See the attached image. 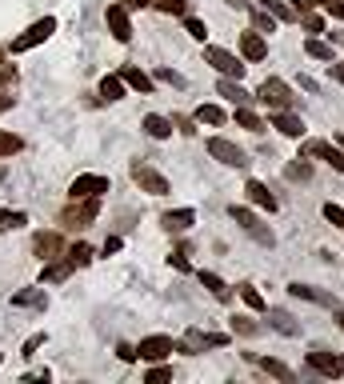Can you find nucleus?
Listing matches in <instances>:
<instances>
[{"label": "nucleus", "instance_id": "423d86ee", "mask_svg": "<svg viewBox=\"0 0 344 384\" xmlns=\"http://www.w3.org/2000/svg\"><path fill=\"white\" fill-rule=\"evenodd\" d=\"M132 184H140V192H148V196H164L168 192V180H164V173H156L152 164H145V160H132Z\"/></svg>", "mask_w": 344, "mask_h": 384}, {"label": "nucleus", "instance_id": "0eeeda50", "mask_svg": "<svg viewBox=\"0 0 344 384\" xmlns=\"http://www.w3.org/2000/svg\"><path fill=\"white\" fill-rule=\"evenodd\" d=\"M208 157L220 160V164H229V168H248L245 148H240V144H232V141H224V136H213V141H208Z\"/></svg>", "mask_w": 344, "mask_h": 384}, {"label": "nucleus", "instance_id": "f03ea898", "mask_svg": "<svg viewBox=\"0 0 344 384\" xmlns=\"http://www.w3.org/2000/svg\"><path fill=\"white\" fill-rule=\"evenodd\" d=\"M229 344V336L224 333H204V328H188V333L177 340V352L184 356H200L204 349H224Z\"/></svg>", "mask_w": 344, "mask_h": 384}, {"label": "nucleus", "instance_id": "9b49d317", "mask_svg": "<svg viewBox=\"0 0 344 384\" xmlns=\"http://www.w3.org/2000/svg\"><path fill=\"white\" fill-rule=\"evenodd\" d=\"M104 20H108V32H113V40L129 45V40H132V20H129V8H124V4H108Z\"/></svg>", "mask_w": 344, "mask_h": 384}, {"label": "nucleus", "instance_id": "cd10ccee", "mask_svg": "<svg viewBox=\"0 0 344 384\" xmlns=\"http://www.w3.org/2000/svg\"><path fill=\"white\" fill-rule=\"evenodd\" d=\"M229 120V112L220 109V104H200L197 109V125H213V128H220Z\"/></svg>", "mask_w": 344, "mask_h": 384}, {"label": "nucleus", "instance_id": "8fccbe9b", "mask_svg": "<svg viewBox=\"0 0 344 384\" xmlns=\"http://www.w3.org/2000/svg\"><path fill=\"white\" fill-rule=\"evenodd\" d=\"M172 128H181L184 136H193V132H197V128H193V120H188V116H172Z\"/></svg>", "mask_w": 344, "mask_h": 384}, {"label": "nucleus", "instance_id": "58836bf2", "mask_svg": "<svg viewBox=\"0 0 344 384\" xmlns=\"http://www.w3.org/2000/svg\"><path fill=\"white\" fill-rule=\"evenodd\" d=\"M284 176H288V180H312V164L309 160H296V164L284 168Z\"/></svg>", "mask_w": 344, "mask_h": 384}, {"label": "nucleus", "instance_id": "6ab92c4d", "mask_svg": "<svg viewBox=\"0 0 344 384\" xmlns=\"http://www.w3.org/2000/svg\"><path fill=\"white\" fill-rule=\"evenodd\" d=\"M116 77L124 80V84H129V88H136V93H152V77H148V72H140V68H136V64H124V68H120V72H116Z\"/></svg>", "mask_w": 344, "mask_h": 384}, {"label": "nucleus", "instance_id": "5701e85b", "mask_svg": "<svg viewBox=\"0 0 344 384\" xmlns=\"http://www.w3.org/2000/svg\"><path fill=\"white\" fill-rule=\"evenodd\" d=\"M216 93L224 96V100H232V104H252L256 96H248L245 88H240V80H232V77H224L220 84H216Z\"/></svg>", "mask_w": 344, "mask_h": 384}, {"label": "nucleus", "instance_id": "3c124183", "mask_svg": "<svg viewBox=\"0 0 344 384\" xmlns=\"http://www.w3.org/2000/svg\"><path fill=\"white\" fill-rule=\"evenodd\" d=\"M288 8L300 16V13H309V8H312V0H288Z\"/></svg>", "mask_w": 344, "mask_h": 384}, {"label": "nucleus", "instance_id": "9d476101", "mask_svg": "<svg viewBox=\"0 0 344 384\" xmlns=\"http://www.w3.org/2000/svg\"><path fill=\"white\" fill-rule=\"evenodd\" d=\"M172 352H177V340H172V336H145V340L136 344V356H140V360H152V365L164 360V356H172Z\"/></svg>", "mask_w": 344, "mask_h": 384}, {"label": "nucleus", "instance_id": "603ef678", "mask_svg": "<svg viewBox=\"0 0 344 384\" xmlns=\"http://www.w3.org/2000/svg\"><path fill=\"white\" fill-rule=\"evenodd\" d=\"M328 72H332V80H341V84H344V64H336V61H328Z\"/></svg>", "mask_w": 344, "mask_h": 384}, {"label": "nucleus", "instance_id": "a18cd8bd", "mask_svg": "<svg viewBox=\"0 0 344 384\" xmlns=\"http://www.w3.org/2000/svg\"><path fill=\"white\" fill-rule=\"evenodd\" d=\"M296 20H300V24H304V29H309V32H325V20H320V16H316V13H300V16H296Z\"/></svg>", "mask_w": 344, "mask_h": 384}, {"label": "nucleus", "instance_id": "6e6552de", "mask_svg": "<svg viewBox=\"0 0 344 384\" xmlns=\"http://www.w3.org/2000/svg\"><path fill=\"white\" fill-rule=\"evenodd\" d=\"M113 189L108 184V176H100V173H81L72 184H68V196L72 200H81V196H104V192Z\"/></svg>", "mask_w": 344, "mask_h": 384}, {"label": "nucleus", "instance_id": "dca6fc26", "mask_svg": "<svg viewBox=\"0 0 344 384\" xmlns=\"http://www.w3.org/2000/svg\"><path fill=\"white\" fill-rule=\"evenodd\" d=\"M161 224H164V232H188L197 224V212L193 208H172V212L161 216Z\"/></svg>", "mask_w": 344, "mask_h": 384}, {"label": "nucleus", "instance_id": "bb28decb", "mask_svg": "<svg viewBox=\"0 0 344 384\" xmlns=\"http://www.w3.org/2000/svg\"><path fill=\"white\" fill-rule=\"evenodd\" d=\"M44 304H49L44 288H24V292L13 296V308H44Z\"/></svg>", "mask_w": 344, "mask_h": 384}, {"label": "nucleus", "instance_id": "e433bc0d", "mask_svg": "<svg viewBox=\"0 0 344 384\" xmlns=\"http://www.w3.org/2000/svg\"><path fill=\"white\" fill-rule=\"evenodd\" d=\"M236 288H240V301H245L252 312H264V308H268V304H264V296L256 292V285H236Z\"/></svg>", "mask_w": 344, "mask_h": 384}, {"label": "nucleus", "instance_id": "aec40b11", "mask_svg": "<svg viewBox=\"0 0 344 384\" xmlns=\"http://www.w3.org/2000/svg\"><path fill=\"white\" fill-rule=\"evenodd\" d=\"M240 52H245V61H264V56H268V45H264L261 32L252 29V32L240 36Z\"/></svg>", "mask_w": 344, "mask_h": 384}, {"label": "nucleus", "instance_id": "b1692460", "mask_svg": "<svg viewBox=\"0 0 344 384\" xmlns=\"http://www.w3.org/2000/svg\"><path fill=\"white\" fill-rule=\"evenodd\" d=\"M65 260H68V269L76 272V269H88L92 264V248L84 244V240H76L72 248H65Z\"/></svg>", "mask_w": 344, "mask_h": 384}, {"label": "nucleus", "instance_id": "f8f14e48", "mask_svg": "<svg viewBox=\"0 0 344 384\" xmlns=\"http://www.w3.org/2000/svg\"><path fill=\"white\" fill-rule=\"evenodd\" d=\"M304 157H316V160H328L336 173H344V148L341 144H328V141H309L304 144Z\"/></svg>", "mask_w": 344, "mask_h": 384}, {"label": "nucleus", "instance_id": "72a5a7b5", "mask_svg": "<svg viewBox=\"0 0 344 384\" xmlns=\"http://www.w3.org/2000/svg\"><path fill=\"white\" fill-rule=\"evenodd\" d=\"M261 8L272 16V20H296V13L288 8V0H261Z\"/></svg>", "mask_w": 344, "mask_h": 384}, {"label": "nucleus", "instance_id": "39448f33", "mask_svg": "<svg viewBox=\"0 0 344 384\" xmlns=\"http://www.w3.org/2000/svg\"><path fill=\"white\" fill-rule=\"evenodd\" d=\"M256 100H261V104H268L272 112L293 109V104H296L293 88H288V84H284L280 77H268V80H264V84H261V93H256Z\"/></svg>", "mask_w": 344, "mask_h": 384}, {"label": "nucleus", "instance_id": "7ed1b4c3", "mask_svg": "<svg viewBox=\"0 0 344 384\" xmlns=\"http://www.w3.org/2000/svg\"><path fill=\"white\" fill-rule=\"evenodd\" d=\"M229 212H232V221L240 224V228H245V232H248L252 240H256V244H264V248H272V244H277V237H272V228H268V224H261V216H256L252 208H245V205H232Z\"/></svg>", "mask_w": 344, "mask_h": 384}, {"label": "nucleus", "instance_id": "49530a36", "mask_svg": "<svg viewBox=\"0 0 344 384\" xmlns=\"http://www.w3.org/2000/svg\"><path fill=\"white\" fill-rule=\"evenodd\" d=\"M156 80L172 84V88H184V77H181V72H172V68H156Z\"/></svg>", "mask_w": 344, "mask_h": 384}, {"label": "nucleus", "instance_id": "f704fd0d", "mask_svg": "<svg viewBox=\"0 0 344 384\" xmlns=\"http://www.w3.org/2000/svg\"><path fill=\"white\" fill-rule=\"evenodd\" d=\"M229 324H232V333H236V336H248V340H252V336H261V328H264V324H256L252 317H232Z\"/></svg>", "mask_w": 344, "mask_h": 384}, {"label": "nucleus", "instance_id": "0e129e2a", "mask_svg": "<svg viewBox=\"0 0 344 384\" xmlns=\"http://www.w3.org/2000/svg\"><path fill=\"white\" fill-rule=\"evenodd\" d=\"M341 365H344V356H341Z\"/></svg>", "mask_w": 344, "mask_h": 384}, {"label": "nucleus", "instance_id": "ddd939ff", "mask_svg": "<svg viewBox=\"0 0 344 384\" xmlns=\"http://www.w3.org/2000/svg\"><path fill=\"white\" fill-rule=\"evenodd\" d=\"M309 368L312 372H320V376H328V381H336V376H344V365L336 352H309Z\"/></svg>", "mask_w": 344, "mask_h": 384}, {"label": "nucleus", "instance_id": "4be33fe9", "mask_svg": "<svg viewBox=\"0 0 344 384\" xmlns=\"http://www.w3.org/2000/svg\"><path fill=\"white\" fill-rule=\"evenodd\" d=\"M264 312H268V324H272L280 336H300V324H296L284 308H264Z\"/></svg>", "mask_w": 344, "mask_h": 384}, {"label": "nucleus", "instance_id": "6e6d98bb", "mask_svg": "<svg viewBox=\"0 0 344 384\" xmlns=\"http://www.w3.org/2000/svg\"><path fill=\"white\" fill-rule=\"evenodd\" d=\"M108 253H120V237H108V240H104V256H108Z\"/></svg>", "mask_w": 344, "mask_h": 384}, {"label": "nucleus", "instance_id": "4d7b16f0", "mask_svg": "<svg viewBox=\"0 0 344 384\" xmlns=\"http://www.w3.org/2000/svg\"><path fill=\"white\" fill-rule=\"evenodd\" d=\"M116 352H120V360H136V349H132V344H120Z\"/></svg>", "mask_w": 344, "mask_h": 384}, {"label": "nucleus", "instance_id": "79ce46f5", "mask_svg": "<svg viewBox=\"0 0 344 384\" xmlns=\"http://www.w3.org/2000/svg\"><path fill=\"white\" fill-rule=\"evenodd\" d=\"M168 264H172L177 272H193V264H188V253H184V248H177V253H168Z\"/></svg>", "mask_w": 344, "mask_h": 384}, {"label": "nucleus", "instance_id": "2f4dec72", "mask_svg": "<svg viewBox=\"0 0 344 384\" xmlns=\"http://www.w3.org/2000/svg\"><path fill=\"white\" fill-rule=\"evenodd\" d=\"M236 125L248 128V132H264V120H261L252 109H248V104H236Z\"/></svg>", "mask_w": 344, "mask_h": 384}, {"label": "nucleus", "instance_id": "a211bd4d", "mask_svg": "<svg viewBox=\"0 0 344 384\" xmlns=\"http://www.w3.org/2000/svg\"><path fill=\"white\" fill-rule=\"evenodd\" d=\"M245 196H248L256 208L277 212V196H272V192H268V184H261V180H248V184H245Z\"/></svg>", "mask_w": 344, "mask_h": 384}, {"label": "nucleus", "instance_id": "f3484780", "mask_svg": "<svg viewBox=\"0 0 344 384\" xmlns=\"http://www.w3.org/2000/svg\"><path fill=\"white\" fill-rule=\"evenodd\" d=\"M288 292H293V296H300V301H312V304H320V308H336V296H332V292H320V288H312V285H300V280H296V285H288Z\"/></svg>", "mask_w": 344, "mask_h": 384}, {"label": "nucleus", "instance_id": "c03bdc74", "mask_svg": "<svg viewBox=\"0 0 344 384\" xmlns=\"http://www.w3.org/2000/svg\"><path fill=\"white\" fill-rule=\"evenodd\" d=\"M148 384H161V381H172V368L168 365H156V368H148V376H145Z\"/></svg>", "mask_w": 344, "mask_h": 384}, {"label": "nucleus", "instance_id": "052dcab7", "mask_svg": "<svg viewBox=\"0 0 344 384\" xmlns=\"http://www.w3.org/2000/svg\"><path fill=\"white\" fill-rule=\"evenodd\" d=\"M332 312H336V320H341V328H344V304H336V308H332Z\"/></svg>", "mask_w": 344, "mask_h": 384}, {"label": "nucleus", "instance_id": "1a4fd4ad", "mask_svg": "<svg viewBox=\"0 0 344 384\" xmlns=\"http://www.w3.org/2000/svg\"><path fill=\"white\" fill-rule=\"evenodd\" d=\"M204 61L213 64L216 72H224V77H232V80H240V77H245V64L236 61V56H232L229 48H216V45H208V48H204Z\"/></svg>", "mask_w": 344, "mask_h": 384}, {"label": "nucleus", "instance_id": "412c9836", "mask_svg": "<svg viewBox=\"0 0 344 384\" xmlns=\"http://www.w3.org/2000/svg\"><path fill=\"white\" fill-rule=\"evenodd\" d=\"M140 128H145L152 141H168V136H172V120H168V116H156V112H148L145 120H140Z\"/></svg>", "mask_w": 344, "mask_h": 384}, {"label": "nucleus", "instance_id": "a19ab883", "mask_svg": "<svg viewBox=\"0 0 344 384\" xmlns=\"http://www.w3.org/2000/svg\"><path fill=\"white\" fill-rule=\"evenodd\" d=\"M252 24H256V32H272V29H277V20L264 13V8H252Z\"/></svg>", "mask_w": 344, "mask_h": 384}, {"label": "nucleus", "instance_id": "ea45409f", "mask_svg": "<svg viewBox=\"0 0 344 384\" xmlns=\"http://www.w3.org/2000/svg\"><path fill=\"white\" fill-rule=\"evenodd\" d=\"M184 29H188L193 40H208V29H204V20H197V16H184Z\"/></svg>", "mask_w": 344, "mask_h": 384}, {"label": "nucleus", "instance_id": "c756f323", "mask_svg": "<svg viewBox=\"0 0 344 384\" xmlns=\"http://www.w3.org/2000/svg\"><path fill=\"white\" fill-rule=\"evenodd\" d=\"M24 224H28V216L20 208H0V232H17Z\"/></svg>", "mask_w": 344, "mask_h": 384}, {"label": "nucleus", "instance_id": "5fc2aeb1", "mask_svg": "<svg viewBox=\"0 0 344 384\" xmlns=\"http://www.w3.org/2000/svg\"><path fill=\"white\" fill-rule=\"evenodd\" d=\"M13 104H17V96H8V93H0V116H4V112L13 109Z\"/></svg>", "mask_w": 344, "mask_h": 384}, {"label": "nucleus", "instance_id": "393cba45", "mask_svg": "<svg viewBox=\"0 0 344 384\" xmlns=\"http://www.w3.org/2000/svg\"><path fill=\"white\" fill-rule=\"evenodd\" d=\"M68 260H60V256H56V260H44V269H40V285H56V280H68Z\"/></svg>", "mask_w": 344, "mask_h": 384}, {"label": "nucleus", "instance_id": "7c9ffc66", "mask_svg": "<svg viewBox=\"0 0 344 384\" xmlns=\"http://www.w3.org/2000/svg\"><path fill=\"white\" fill-rule=\"evenodd\" d=\"M304 52H309L312 61H336V52H332V45H325L320 36H309V40H304Z\"/></svg>", "mask_w": 344, "mask_h": 384}, {"label": "nucleus", "instance_id": "4c0bfd02", "mask_svg": "<svg viewBox=\"0 0 344 384\" xmlns=\"http://www.w3.org/2000/svg\"><path fill=\"white\" fill-rule=\"evenodd\" d=\"M152 8L164 16H188V0H152Z\"/></svg>", "mask_w": 344, "mask_h": 384}, {"label": "nucleus", "instance_id": "09e8293b", "mask_svg": "<svg viewBox=\"0 0 344 384\" xmlns=\"http://www.w3.org/2000/svg\"><path fill=\"white\" fill-rule=\"evenodd\" d=\"M40 344H44V333H33L28 340H24V349H20V356H33V352L40 349Z\"/></svg>", "mask_w": 344, "mask_h": 384}, {"label": "nucleus", "instance_id": "a878e982", "mask_svg": "<svg viewBox=\"0 0 344 384\" xmlns=\"http://www.w3.org/2000/svg\"><path fill=\"white\" fill-rule=\"evenodd\" d=\"M256 365H261L264 372H268V376H277V381H284V384H296V372H293V368H288V365H284V360H272V356H261Z\"/></svg>", "mask_w": 344, "mask_h": 384}, {"label": "nucleus", "instance_id": "2eb2a0df", "mask_svg": "<svg viewBox=\"0 0 344 384\" xmlns=\"http://www.w3.org/2000/svg\"><path fill=\"white\" fill-rule=\"evenodd\" d=\"M268 120H272V128H280V132H284V136H293V141H300V136H304V120H300V116H296L293 109L272 112Z\"/></svg>", "mask_w": 344, "mask_h": 384}, {"label": "nucleus", "instance_id": "473e14b6", "mask_svg": "<svg viewBox=\"0 0 344 384\" xmlns=\"http://www.w3.org/2000/svg\"><path fill=\"white\" fill-rule=\"evenodd\" d=\"M120 96H124V80H120V77H104V80H100V100H108V104H113V100H120Z\"/></svg>", "mask_w": 344, "mask_h": 384}, {"label": "nucleus", "instance_id": "bf43d9fd", "mask_svg": "<svg viewBox=\"0 0 344 384\" xmlns=\"http://www.w3.org/2000/svg\"><path fill=\"white\" fill-rule=\"evenodd\" d=\"M224 4H232V8H252V0H224Z\"/></svg>", "mask_w": 344, "mask_h": 384}, {"label": "nucleus", "instance_id": "13d9d810", "mask_svg": "<svg viewBox=\"0 0 344 384\" xmlns=\"http://www.w3.org/2000/svg\"><path fill=\"white\" fill-rule=\"evenodd\" d=\"M152 0H124V8H148Z\"/></svg>", "mask_w": 344, "mask_h": 384}, {"label": "nucleus", "instance_id": "c9c22d12", "mask_svg": "<svg viewBox=\"0 0 344 384\" xmlns=\"http://www.w3.org/2000/svg\"><path fill=\"white\" fill-rule=\"evenodd\" d=\"M24 148V141H20L17 132H0V160H13Z\"/></svg>", "mask_w": 344, "mask_h": 384}, {"label": "nucleus", "instance_id": "680f3d73", "mask_svg": "<svg viewBox=\"0 0 344 384\" xmlns=\"http://www.w3.org/2000/svg\"><path fill=\"white\" fill-rule=\"evenodd\" d=\"M341 148H344V132H341Z\"/></svg>", "mask_w": 344, "mask_h": 384}, {"label": "nucleus", "instance_id": "20e7f679", "mask_svg": "<svg viewBox=\"0 0 344 384\" xmlns=\"http://www.w3.org/2000/svg\"><path fill=\"white\" fill-rule=\"evenodd\" d=\"M52 32H56V16H40V20H33L20 36H13V45H8V48H13V52H28V48L44 45Z\"/></svg>", "mask_w": 344, "mask_h": 384}, {"label": "nucleus", "instance_id": "de8ad7c7", "mask_svg": "<svg viewBox=\"0 0 344 384\" xmlns=\"http://www.w3.org/2000/svg\"><path fill=\"white\" fill-rule=\"evenodd\" d=\"M312 4H320L328 16H341V20H344V0H312Z\"/></svg>", "mask_w": 344, "mask_h": 384}, {"label": "nucleus", "instance_id": "4468645a", "mask_svg": "<svg viewBox=\"0 0 344 384\" xmlns=\"http://www.w3.org/2000/svg\"><path fill=\"white\" fill-rule=\"evenodd\" d=\"M33 253L40 256V260H56V256L65 253V237H60V232H36Z\"/></svg>", "mask_w": 344, "mask_h": 384}, {"label": "nucleus", "instance_id": "37998d69", "mask_svg": "<svg viewBox=\"0 0 344 384\" xmlns=\"http://www.w3.org/2000/svg\"><path fill=\"white\" fill-rule=\"evenodd\" d=\"M325 221H328V224H336V228H344V208L328 200V205H325Z\"/></svg>", "mask_w": 344, "mask_h": 384}, {"label": "nucleus", "instance_id": "f257e3e1", "mask_svg": "<svg viewBox=\"0 0 344 384\" xmlns=\"http://www.w3.org/2000/svg\"><path fill=\"white\" fill-rule=\"evenodd\" d=\"M97 216H100V196H81V200H72V205L60 212V224L72 228V232H81V228H88Z\"/></svg>", "mask_w": 344, "mask_h": 384}, {"label": "nucleus", "instance_id": "e2e57ef3", "mask_svg": "<svg viewBox=\"0 0 344 384\" xmlns=\"http://www.w3.org/2000/svg\"><path fill=\"white\" fill-rule=\"evenodd\" d=\"M0 365H4V356H0Z\"/></svg>", "mask_w": 344, "mask_h": 384}, {"label": "nucleus", "instance_id": "c85d7f7f", "mask_svg": "<svg viewBox=\"0 0 344 384\" xmlns=\"http://www.w3.org/2000/svg\"><path fill=\"white\" fill-rule=\"evenodd\" d=\"M200 285L208 288V292H213L216 301H232V288L224 285V280H220L216 272H200Z\"/></svg>", "mask_w": 344, "mask_h": 384}, {"label": "nucleus", "instance_id": "864d4df0", "mask_svg": "<svg viewBox=\"0 0 344 384\" xmlns=\"http://www.w3.org/2000/svg\"><path fill=\"white\" fill-rule=\"evenodd\" d=\"M8 80H17V68H13V64H4V68H0V84H8Z\"/></svg>", "mask_w": 344, "mask_h": 384}]
</instances>
